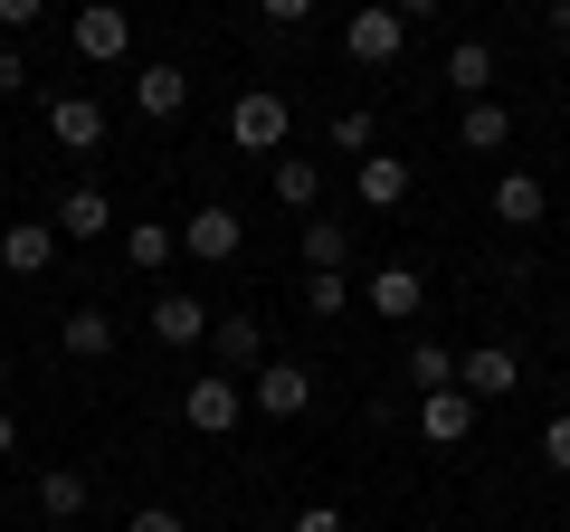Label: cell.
Instances as JSON below:
<instances>
[{
	"instance_id": "obj_1",
	"label": "cell",
	"mask_w": 570,
	"mask_h": 532,
	"mask_svg": "<svg viewBox=\"0 0 570 532\" xmlns=\"http://www.w3.org/2000/svg\"><path fill=\"white\" fill-rule=\"evenodd\" d=\"M247 410L276 418V428H285V418H305V410H314V371H305V362H276V352H266V362L247 371Z\"/></svg>"
},
{
	"instance_id": "obj_2",
	"label": "cell",
	"mask_w": 570,
	"mask_h": 532,
	"mask_svg": "<svg viewBox=\"0 0 570 532\" xmlns=\"http://www.w3.org/2000/svg\"><path fill=\"white\" fill-rule=\"evenodd\" d=\"M400 48H409V20L390 10V0H362L343 20V58L352 67H400Z\"/></svg>"
},
{
	"instance_id": "obj_3",
	"label": "cell",
	"mask_w": 570,
	"mask_h": 532,
	"mask_svg": "<svg viewBox=\"0 0 570 532\" xmlns=\"http://www.w3.org/2000/svg\"><path fill=\"white\" fill-rule=\"evenodd\" d=\"M285 134H295V115H285L276 86H247V96L228 105V144L238 152H285Z\"/></svg>"
},
{
	"instance_id": "obj_4",
	"label": "cell",
	"mask_w": 570,
	"mask_h": 532,
	"mask_svg": "<svg viewBox=\"0 0 570 532\" xmlns=\"http://www.w3.org/2000/svg\"><path fill=\"white\" fill-rule=\"evenodd\" d=\"M181 418H190L200 437H228V428L247 418V381H228V371H200V381L181 390Z\"/></svg>"
},
{
	"instance_id": "obj_5",
	"label": "cell",
	"mask_w": 570,
	"mask_h": 532,
	"mask_svg": "<svg viewBox=\"0 0 570 532\" xmlns=\"http://www.w3.org/2000/svg\"><path fill=\"white\" fill-rule=\"evenodd\" d=\"M238 247H247V219H238L228 200H200V209L181 219V257H200V266H228Z\"/></svg>"
},
{
	"instance_id": "obj_6",
	"label": "cell",
	"mask_w": 570,
	"mask_h": 532,
	"mask_svg": "<svg viewBox=\"0 0 570 532\" xmlns=\"http://www.w3.org/2000/svg\"><path fill=\"white\" fill-rule=\"evenodd\" d=\"M77 58L86 67L134 58V10H124V0H86V10H77Z\"/></svg>"
},
{
	"instance_id": "obj_7",
	"label": "cell",
	"mask_w": 570,
	"mask_h": 532,
	"mask_svg": "<svg viewBox=\"0 0 570 532\" xmlns=\"http://www.w3.org/2000/svg\"><path fill=\"white\" fill-rule=\"evenodd\" d=\"M362 305L381 314V324H419V314H428V276H419V266H371Z\"/></svg>"
},
{
	"instance_id": "obj_8",
	"label": "cell",
	"mask_w": 570,
	"mask_h": 532,
	"mask_svg": "<svg viewBox=\"0 0 570 532\" xmlns=\"http://www.w3.org/2000/svg\"><path fill=\"white\" fill-rule=\"evenodd\" d=\"M456 390H466V400H513V390H523V362H513L504 343H475V352H456Z\"/></svg>"
},
{
	"instance_id": "obj_9",
	"label": "cell",
	"mask_w": 570,
	"mask_h": 532,
	"mask_svg": "<svg viewBox=\"0 0 570 532\" xmlns=\"http://www.w3.org/2000/svg\"><path fill=\"white\" fill-rule=\"evenodd\" d=\"M58 219H10L0 228V266H10V276H48V266H58Z\"/></svg>"
},
{
	"instance_id": "obj_10",
	"label": "cell",
	"mask_w": 570,
	"mask_h": 532,
	"mask_svg": "<svg viewBox=\"0 0 570 532\" xmlns=\"http://www.w3.org/2000/svg\"><path fill=\"white\" fill-rule=\"evenodd\" d=\"M409 418H419L428 447H466V437H475V400H466V390H428Z\"/></svg>"
},
{
	"instance_id": "obj_11",
	"label": "cell",
	"mask_w": 570,
	"mask_h": 532,
	"mask_svg": "<svg viewBox=\"0 0 570 532\" xmlns=\"http://www.w3.org/2000/svg\"><path fill=\"white\" fill-rule=\"evenodd\" d=\"M48 144L58 152H96L105 144V105L96 96H48Z\"/></svg>"
},
{
	"instance_id": "obj_12",
	"label": "cell",
	"mask_w": 570,
	"mask_h": 532,
	"mask_svg": "<svg viewBox=\"0 0 570 532\" xmlns=\"http://www.w3.org/2000/svg\"><path fill=\"white\" fill-rule=\"evenodd\" d=\"M266 190H276V209H295V219H314V200H324V162H314V152H276V171H266Z\"/></svg>"
},
{
	"instance_id": "obj_13",
	"label": "cell",
	"mask_w": 570,
	"mask_h": 532,
	"mask_svg": "<svg viewBox=\"0 0 570 532\" xmlns=\"http://www.w3.org/2000/svg\"><path fill=\"white\" fill-rule=\"evenodd\" d=\"M181 105H190V77H181V67H163V58L134 67V115H142V124H171Z\"/></svg>"
},
{
	"instance_id": "obj_14",
	"label": "cell",
	"mask_w": 570,
	"mask_h": 532,
	"mask_svg": "<svg viewBox=\"0 0 570 532\" xmlns=\"http://www.w3.org/2000/svg\"><path fill=\"white\" fill-rule=\"evenodd\" d=\"M200 333H209V305H200V295H181V286H163V295H153V343L190 352Z\"/></svg>"
},
{
	"instance_id": "obj_15",
	"label": "cell",
	"mask_w": 570,
	"mask_h": 532,
	"mask_svg": "<svg viewBox=\"0 0 570 532\" xmlns=\"http://www.w3.org/2000/svg\"><path fill=\"white\" fill-rule=\"evenodd\" d=\"M352 181H362V209H400L409 190H419V171H409L400 152H362V162H352Z\"/></svg>"
},
{
	"instance_id": "obj_16",
	"label": "cell",
	"mask_w": 570,
	"mask_h": 532,
	"mask_svg": "<svg viewBox=\"0 0 570 532\" xmlns=\"http://www.w3.org/2000/svg\"><path fill=\"white\" fill-rule=\"evenodd\" d=\"M209 352H219V371L238 381V371L266 362V324H257V314H228V324H209Z\"/></svg>"
},
{
	"instance_id": "obj_17",
	"label": "cell",
	"mask_w": 570,
	"mask_h": 532,
	"mask_svg": "<svg viewBox=\"0 0 570 532\" xmlns=\"http://www.w3.org/2000/svg\"><path fill=\"white\" fill-rule=\"evenodd\" d=\"M58 343H67V362H105V352H115V314L105 305H77L58 324Z\"/></svg>"
},
{
	"instance_id": "obj_18",
	"label": "cell",
	"mask_w": 570,
	"mask_h": 532,
	"mask_svg": "<svg viewBox=\"0 0 570 532\" xmlns=\"http://www.w3.org/2000/svg\"><path fill=\"white\" fill-rule=\"evenodd\" d=\"M542 209H551V190L532 181V171H504V181H494V219L504 228H542Z\"/></svg>"
},
{
	"instance_id": "obj_19",
	"label": "cell",
	"mask_w": 570,
	"mask_h": 532,
	"mask_svg": "<svg viewBox=\"0 0 570 532\" xmlns=\"http://www.w3.org/2000/svg\"><path fill=\"white\" fill-rule=\"evenodd\" d=\"M105 228H115V200H105L96 181H77L58 200V238H105Z\"/></svg>"
},
{
	"instance_id": "obj_20",
	"label": "cell",
	"mask_w": 570,
	"mask_h": 532,
	"mask_svg": "<svg viewBox=\"0 0 570 532\" xmlns=\"http://www.w3.org/2000/svg\"><path fill=\"white\" fill-rule=\"evenodd\" d=\"M343 266H352V228L314 209V219H305V276H343Z\"/></svg>"
},
{
	"instance_id": "obj_21",
	"label": "cell",
	"mask_w": 570,
	"mask_h": 532,
	"mask_svg": "<svg viewBox=\"0 0 570 532\" xmlns=\"http://www.w3.org/2000/svg\"><path fill=\"white\" fill-rule=\"evenodd\" d=\"M456 144H466V152H504V144H513V105L475 96V105H466V124H456Z\"/></svg>"
},
{
	"instance_id": "obj_22",
	"label": "cell",
	"mask_w": 570,
	"mask_h": 532,
	"mask_svg": "<svg viewBox=\"0 0 570 532\" xmlns=\"http://www.w3.org/2000/svg\"><path fill=\"white\" fill-rule=\"evenodd\" d=\"M438 77H448L456 96L475 105V96H485V86H494V48H485V39H456V48H448V67H438Z\"/></svg>"
},
{
	"instance_id": "obj_23",
	"label": "cell",
	"mask_w": 570,
	"mask_h": 532,
	"mask_svg": "<svg viewBox=\"0 0 570 532\" xmlns=\"http://www.w3.org/2000/svg\"><path fill=\"white\" fill-rule=\"evenodd\" d=\"M124 257H134V276H153V266H171V257H181V228L134 219V228H124Z\"/></svg>"
},
{
	"instance_id": "obj_24",
	"label": "cell",
	"mask_w": 570,
	"mask_h": 532,
	"mask_svg": "<svg viewBox=\"0 0 570 532\" xmlns=\"http://www.w3.org/2000/svg\"><path fill=\"white\" fill-rule=\"evenodd\" d=\"M39 513H48V523H77V513H86V475L77 466H48L39 475Z\"/></svg>"
},
{
	"instance_id": "obj_25",
	"label": "cell",
	"mask_w": 570,
	"mask_h": 532,
	"mask_svg": "<svg viewBox=\"0 0 570 532\" xmlns=\"http://www.w3.org/2000/svg\"><path fill=\"white\" fill-rule=\"evenodd\" d=\"M324 134H333V152H352V162H362V152H381V124H371V105H343Z\"/></svg>"
},
{
	"instance_id": "obj_26",
	"label": "cell",
	"mask_w": 570,
	"mask_h": 532,
	"mask_svg": "<svg viewBox=\"0 0 570 532\" xmlns=\"http://www.w3.org/2000/svg\"><path fill=\"white\" fill-rule=\"evenodd\" d=\"M409 381H419V400L428 390H456V352L448 343H409Z\"/></svg>"
},
{
	"instance_id": "obj_27",
	"label": "cell",
	"mask_w": 570,
	"mask_h": 532,
	"mask_svg": "<svg viewBox=\"0 0 570 532\" xmlns=\"http://www.w3.org/2000/svg\"><path fill=\"white\" fill-rule=\"evenodd\" d=\"M343 305H352V276H305V314H324V324H333Z\"/></svg>"
},
{
	"instance_id": "obj_28",
	"label": "cell",
	"mask_w": 570,
	"mask_h": 532,
	"mask_svg": "<svg viewBox=\"0 0 570 532\" xmlns=\"http://www.w3.org/2000/svg\"><path fill=\"white\" fill-rule=\"evenodd\" d=\"M542 466H551V475H570V410L542 428Z\"/></svg>"
},
{
	"instance_id": "obj_29",
	"label": "cell",
	"mask_w": 570,
	"mask_h": 532,
	"mask_svg": "<svg viewBox=\"0 0 570 532\" xmlns=\"http://www.w3.org/2000/svg\"><path fill=\"white\" fill-rule=\"evenodd\" d=\"M257 10H266V20H276V29H305L314 10H324V0H257Z\"/></svg>"
},
{
	"instance_id": "obj_30",
	"label": "cell",
	"mask_w": 570,
	"mask_h": 532,
	"mask_svg": "<svg viewBox=\"0 0 570 532\" xmlns=\"http://www.w3.org/2000/svg\"><path fill=\"white\" fill-rule=\"evenodd\" d=\"M124 532H190V523H181V513H171V504H142V513H134V523H124Z\"/></svg>"
},
{
	"instance_id": "obj_31",
	"label": "cell",
	"mask_w": 570,
	"mask_h": 532,
	"mask_svg": "<svg viewBox=\"0 0 570 532\" xmlns=\"http://www.w3.org/2000/svg\"><path fill=\"white\" fill-rule=\"evenodd\" d=\"M285 532H352V523H343V513H333V504H305V513H295V523H285Z\"/></svg>"
},
{
	"instance_id": "obj_32",
	"label": "cell",
	"mask_w": 570,
	"mask_h": 532,
	"mask_svg": "<svg viewBox=\"0 0 570 532\" xmlns=\"http://www.w3.org/2000/svg\"><path fill=\"white\" fill-rule=\"evenodd\" d=\"M48 20V0H0V29H39Z\"/></svg>"
},
{
	"instance_id": "obj_33",
	"label": "cell",
	"mask_w": 570,
	"mask_h": 532,
	"mask_svg": "<svg viewBox=\"0 0 570 532\" xmlns=\"http://www.w3.org/2000/svg\"><path fill=\"white\" fill-rule=\"evenodd\" d=\"M20 86H29V58H20V48H0V96H20Z\"/></svg>"
},
{
	"instance_id": "obj_34",
	"label": "cell",
	"mask_w": 570,
	"mask_h": 532,
	"mask_svg": "<svg viewBox=\"0 0 570 532\" xmlns=\"http://www.w3.org/2000/svg\"><path fill=\"white\" fill-rule=\"evenodd\" d=\"M390 10H400V20H438V10H448V0H390Z\"/></svg>"
},
{
	"instance_id": "obj_35",
	"label": "cell",
	"mask_w": 570,
	"mask_h": 532,
	"mask_svg": "<svg viewBox=\"0 0 570 532\" xmlns=\"http://www.w3.org/2000/svg\"><path fill=\"white\" fill-rule=\"evenodd\" d=\"M10 447H20V428H10V410H0V456H10Z\"/></svg>"
},
{
	"instance_id": "obj_36",
	"label": "cell",
	"mask_w": 570,
	"mask_h": 532,
	"mask_svg": "<svg viewBox=\"0 0 570 532\" xmlns=\"http://www.w3.org/2000/svg\"><path fill=\"white\" fill-rule=\"evenodd\" d=\"M551 29H561V39H570V0H561V10H551Z\"/></svg>"
},
{
	"instance_id": "obj_37",
	"label": "cell",
	"mask_w": 570,
	"mask_h": 532,
	"mask_svg": "<svg viewBox=\"0 0 570 532\" xmlns=\"http://www.w3.org/2000/svg\"><path fill=\"white\" fill-rule=\"evenodd\" d=\"M48 532H86V523H48Z\"/></svg>"
},
{
	"instance_id": "obj_38",
	"label": "cell",
	"mask_w": 570,
	"mask_h": 532,
	"mask_svg": "<svg viewBox=\"0 0 570 532\" xmlns=\"http://www.w3.org/2000/svg\"><path fill=\"white\" fill-rule=\"evenodd\" d=\"M0 390H10V362H0Z\"/></svg>"
},
{
	"instance_id": "obj_39",
	"label": "cell",
	"mask_w": 570,
	"mask_h": 532,
	"mask_svg": "<svg viewBox=\"0 0 570 532\" xmlns=\"http://www.w3.org/2000/svg\"><path fill=\"white\" fill-rule=\"evenodd\" d=\"M561 333H570V305H561Z\"/></svg>"
}]
</instances>
